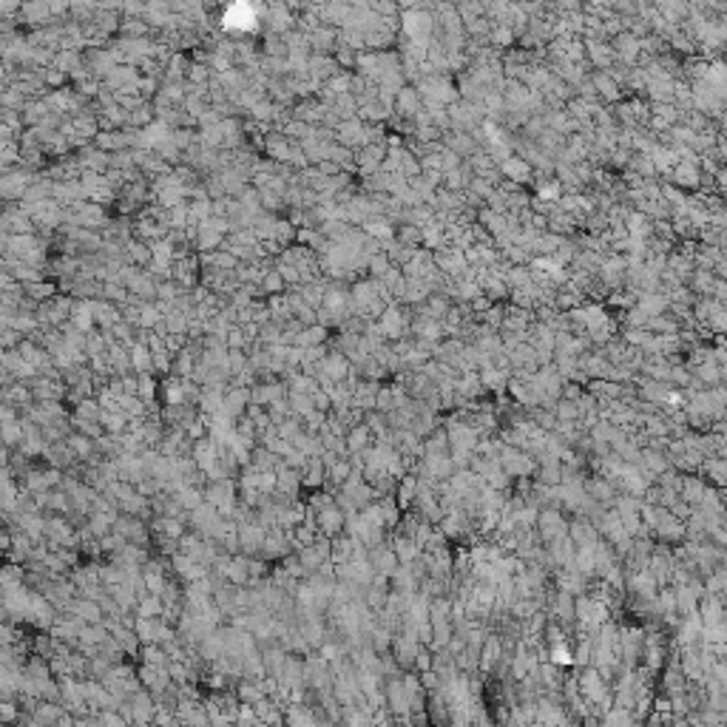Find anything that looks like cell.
I'll return each instance as SVG.
<instances>
[{
  "mask_svg": "<svg viewBox=\"0 0 727 727\" xmlns=\"http://www.w3.org/2000/svg\"><path fill=\"white\" fill-rule=\"evenodd\" d=\"M571 648H565L562 642H557L554 648H551V665H571L574 662V657H571Z\"/></svg>",
  "mask_w": 727,
  "mask_h": 727,
  "instance_id": "5",
  "label": "cell"
},
{
  "mask_svg": "<svg viewBox=\"0 0 727 727\" xmlns=\"http://www.w3.org/2000/svg\"><path fill=\"white\" fill-rule=\"evenodd\" d=\"M551 614H557L560 619H571V617H574V597H571L568 591H562V588H560V594L554 597Z\"/></svg>",
  "mask_w": 727,
  "mask_h": 727,
  "instance_id": "3",
  "label": "cell"
},
{
  "mask_svg": "<svg viewBox=\"0 0 727 727\" xmlns=\"http://www.w3.org/2000/svg\"><path fill=\"white\" fill-rule=\"evenodd\" d=\"M324 373H327L330 381L341 384V381L347 378V373H349V364H347L344 355H333V358H327V364H324Z\"/></svg>",
  "mask_w": 727,
  "mask_h": 727,
  "instance_id": "1",
  "label": "cell"
},
{
  "mask_svg": "<svg viewBox=\"0 0 727 727\" xmlns=\"http://www.w3.org/2000/svg\"><path fill=\"white\" fill-rule=\"evenodd\" d=\"M370 438H373L370 426H367V423H361V426H355V429L347 435V446H349L352 452H361V449H367V446H370Z\"/></svg>",
  "mask_w": 727,
  "mask_h": 727,
  "instance_id": "2",
  "label": "cell"
},
{
  "mask_svg": "<svg viewBox=\"0 0 727 727\" xmlns=\"http://www.w3.org/2000/svg\"><path fill=\"white\" fill-rule=\"evenodd\" d=\"M415 491H418V477L415 475H401V486H398V503L406 506L415 500Z\"/></svg>",
  "mask_w": 727,
  "mask_h": 727,
  "instance_id": "4",
  "label": "cell"
}]
</instances>
